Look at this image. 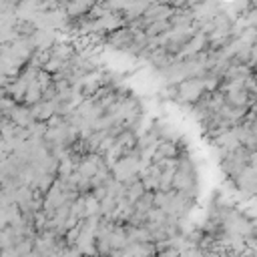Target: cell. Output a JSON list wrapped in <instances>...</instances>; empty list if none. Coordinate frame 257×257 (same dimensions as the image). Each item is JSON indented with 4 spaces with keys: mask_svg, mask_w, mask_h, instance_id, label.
I'll return each mask as SVG.
<instances>
[{
    "mask_svg": "<svg viewBox=\"0 0 257 257\" xmlns=\"http://www.w3.org/2000/svg\"><path fill=\"white\" fill-rule=\"evenodd\" d=\"M145 193H147V187L143 185V181L139 179V181H135V183H131L128 187H126V199L135 205L141 197H145Z\"/></svg>",
    "mask_w": 257,
    "mask_h": 257,
    "instance_id": "30bf717a",
    "label": "cell"
},
{
    "mask_svg": "<svg viewBox=\"0 0 257 257\" xmlns=\"http://www.w3.org/2000/svg\"><path fill=\"white\" fill-rule=\"evenodd\" d=\"M30 108H32V114L38 122H48L56 114V102L54 100H40L38 104L30 106Z\"/></svg>",
    "mask_w": 257,
    "mask_h": 257,
    "instance_id": "8992f818",
    "label": "cell"
},
{
    "mask_svg": "<svg viewBox=\"0 0 257 257\" xmlns=\"http://www.w3.org/2000/svg\"><path fill=\"white\" fill-rule=\"evenodd\" d=\"M92 8H94L92 2H64V10H66V14H68L70 20H78V16L80 18L88 16V12Z\"/></svg>",
    "mask_w": 257,
    "mask_h": 257,
    "instance_id": "52a82bcc",
    "label": "cell"
},
{
    "mask_svg": "<svg viewBox=\"0 0 257 257\" xmlns=\"http://www.w3.org/2000/svg\"><path fill=\"white\" fill-rule=\"evenodd\" d=\"M155 209V193L147 191L145 197H141L137 203H135V211L141 213V215H149V211Z\"/></svg>",
    "mask_w": 257,
    "mask_h": 257,
    "instance_id": "9c48e42d",
    "label": "cell"
},
{
    "mask_svg": "<svg viewBox=\"0 0 257 257\" xmlns=\"http://www.w3.org/2000/svg\"><path fill=\"white\" fill-rule=\"evenodd\" d=\"M255 96V108H257V94H253Z\"/></svg>",
    "mask_w": 257,
    "mask_h": 257,
    "instance_id": "7c38bea8",
    "label": "cell"
},
{
    "mask_svg": "<svg viewBox=\"0 0 257 257\" xmlns=\"http://www.w3.org/2000/svg\"><path fill=\"white\" fill-rule=\"evenodd\" d=\"M255 195H257V193H255Z\"/></svg>",
    "mask_w": 257,
    "mask_h": 257,
    "instance_id": "4fadbf2b",
    "label": "cell"
},
{
    "mask_svg": "<svg viewBox=\"0 0 257 257\" xmlns=\"http://www.w3.org/2000/svg\"><path fill=\"white\" fill-rule=\"evenodd\" d=\"M255 68H257V66H255Z\"/></svg>",
    "mask_w": 257,
    "mask_h": 257,
    "instance_id": "5bb4252c",
    "label": "cell"
},
{
    "mask_svg": "<svg viewBox=\"0 0 257 257\" xmlns=\"http://www.w3.org/2000/svg\"><path fill=\"white\" fill-rule=\"evenodd\" d=\"M233 181H235L237 189L243 191L245 195H255L257 193V169H253L251 165L239 177H235Z\"/></svg>",
    "mask_w": 257,
    "mask_h": 257,
    "instance_id": "277c9868",
    "label": "cell"
},
{
    "mask_svg": "<svg viewBox=\"0 0 257 257\" xmlns=\"http://www.w3.org/2000/svg\"><path fill=\"white\" fill-rule=\"evenodd\" d=\"M74 54H76V50H74L72 44L56 42V44L52 46V56H56V58H60V60H64V62H70V60L74 58Z\"/></svg>",
    "mask_w": 257,
    "mask_h": 257,
    "instance_id": "ba28073f",
    "label": "cell"
},
{
    "mask_svg": "<svg viewBox=\"0 0 257 257\" xmlns=\"http://www.w3.org/2000/svg\"><path fill=\"white\" fill-rule=\"evenodd\" d=\"M8 118H10L16 126H22V128H28V126H32V124L36 122V118H34V114H32V108L26 106V104H16V106L10 110Z\"/></svg>",
    "mask_w": 257,
    "mask_h": 257,
    "instance_id": "5b68a950",
    "label": "cell"
},
{
    "mask_svg": "<svg viewBox=\"0 0 257 257\" xmlns=\"http://www.w3.org/2000/svg\"><path fill=\"white\" fill-rule=\"evenodd\" d=\"M205 80L203 78H187L181 84H177V100L187 102V104H197L205 96Z\"/></svg>",
    "mask_w": 257,
    "mask_h": 257,
    "instance_id": "7a4b0ae2",
    "label": "cell"
},
{
    "mask_svg": "<svg viewBox=\"0 0 257 257\" xmlns=\"http://www.w3.org/2000/svg\"><path fill=\"white\" fill-rule=\"evenodd\" d=\"M86 217H102L100 213V201L92 195V193H86Z\"/></svg>",
    "mask_w": 257,
    "mask_h": 257,
    "instance_id": "8fae6325",
    "label": "cell"
},
{
    "mask_svg": "<svg viewBox=\"0 0 257 257\" xmlns=\"http://www.w3.org/2000/svg\"><path fill=\"white\" fill-rule=\"evenodd\" d=\"M133 42H135V32L128 26L126 28H120V30H116V32H112V34L106 36V44L112 46L114 50H122V52H126V48Z\"/></svg>",
    "mask_w": 257,
    "mask_h": 257,
    "instance_id": "3957f363",
    "label": "cell"
},
{
    "mask_svg": "<svg viewBox=\"0 0 257 257\" xmlns=\"http://www.w3.org/2000/svg\"><path fill=\"white\" fill-rule=\"evenodd\" d=\"M173 191H179V193L187 195L189 199L195 197V167H193V161L187 155L179 157V169H177V175H175Z\"/></svg>",
    "mask_w": 257,
    "mask_h": 257,
    "instance_id": "6da1fadb",
    "label": "cell"
}]
</instances>
